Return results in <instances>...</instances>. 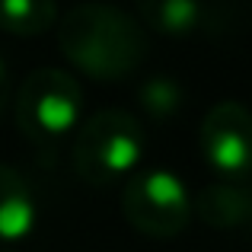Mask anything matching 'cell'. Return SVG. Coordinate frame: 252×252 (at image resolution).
Segmentation results:
<instances>
[{
    "mask_svg": "<svg viewBox=\"0 0 252 252\" xmlns=\"http://www.w3.org/2000/svg\"><path fill=\"white\" fill-rule=\"evenodd\" d=\"M61 55L93 80H122L147 58V32L112 3H77L58 19Z\"/></svg>",
    "mask_w": 252,
    "mask_h": 252,
    "instance_id": "cell-1",
    "label": "cell"
},
{
    "mask_svg": "<svg viewBox=\"0 0 252 252\" xmlns=\"http://www.w3.org/2000/svg\"><path fill=\"white\" fill-rule=\"evenodd\" d=\"M141 122L125 109H99L77 131L74 141V169L83 182L105 185L115 179H131V169L144 157Z\"/></svg>",
    "mask_w": 252,
    "mask_h": 252,
    "instance_id": "cell-2",
    "label": "cell"
},
{
    "mask_svg": "<svg viewBox=\"0 0 252 252\" xmlns=\"http://www.w3.org/2000/svg\"><path fill=\"white\" fill-rule=\"evenodd\" d=\"M83 112V90L70 70L35 67L16 90V125L35 141L70 134Z\"/></svg>",
    "mask_w": 252,
    "mask_h": 252,
    "instance_id": "cell-3",
    "label": "cell"
},
{
    "mask_svg": "<svg viewBox=\"0 0 252 252\" xmlns=\"http://www.w3.org/2000/svg\"><path fill=\"white\" fill-rule=\"evenodd\" d=\"M195 201L185 182L172 169H141L131 172L122 189V214L137 233L169 240L182 233L191 220Z\"/></svg>",
    "mask_w": 252,
    "mask_h": 252,
    "instance_id": "cell-4",
    "label": "cell"
},
{
    "mask_svg": "<svg viewBox=\"0 0 252 252\" xmlns=\"http://www.w3.org/2000/svg\"><path fill=\"white\" fill-rule=\"evenodd\" d=\"M201 157L223 182L252 176V112L243 102L223 99L211 105L198 131Z\"/></svg>",
    "mask_w": 252,
    "mask_h": 252,
    "instance_id": "cell-5",
    "label": "cell"
},
{
    "mask_svg": "<svg viewBox=\"0 0 252 252\" xmlns=\"http://www.w3.org/2000/svg\"><path fill=\"white\" fill-rule=\"evenodd\" d=\"M38 201L29 179L16 166L0 163V243L26 240L35 227Z\"/></svg>",
    "mask_w": 252,
    "mask_h": 252,
    "instance_id": "cell-6",
    "label": "cell"
},
{
    "mask_svg": "<svg viewBox=\"0 0 252 252\" xmlns=\"http://www.w3.org/2000/svg\"><path fill=\"white\" fill-rule=\"evenodd\" d=\"M195 214L214 230H233L252 220V189L243 182H211L195 195Z\"/></svg>",
    "mask_w": 252,
    "mask_h": 252,
    "instance_id": "cell-7",
    "label": "cell"
},
{
    "mask_svg": "<svg viewBox=\"0 0 252 252\" xmlns=\"http://www.w3.org/2000/svg\"><path fill=\"white\" fill-rule=\"evenodd\" d=\"M137 16L163 35H189L204 23L208 10L195 0H144L137 3Z\"/></svg>",
    "mask_w": 252,
    "mask_h": 252,
    "instance_id": "cell-8",
    "label": "cell"
},
{
    "mask_svg": "<svg viewBox=\"0 0 252 252\" xmlns=\"http://www.w3.org/2000/svg\"><path fill=\"white\" fill-rule=\"evenodd\" d=\"M58 19L61 10L51 0H0V26L13 35H42L58 29Z\"/></svg>",
    "mask_w": 252,
    "mask_h": 252,
    "instance_id": "cell-9",
    "label": "cell"
},
{
    "mask_svg": "<svg viewBox=\"0 0 252 252\" xmlns=\"http://www.w3.org/2000/svg\"><path fill=\"white\" fill-rule=\"evenodd\" d=\"M137 99H141L144 112H150L154 118H169V115H176V112L182 109L185 90L179 86L176 77H169V74H154V77H147V80L141 83Z\"/></svg>",
    "mask_w": 252,
    "mask_h": 252,
    "instance_id": "cell-10",
    "label": "cell"
},
{
    "mask_svg": "<svg viewBox=\"0 0 252 252\" xmlns=\"http://www.w3.org/2000/svg\"><path fill=\"white\" fill-rule=\"evenodd\" d=\"M6 99H10V67H6V61L0 58V112H3Z\"/></svg>",
    "mask_w": 252,
    "mask_h": 252,
    "instance_id": "cell-11",
    "label": "cell"
},
{
    "mask_svg": "<svg viewBox=\"0 0 252 252\" xmlns=\"http://www.w3.org/2000/svg\"><path fill=\"white\" fill-rule=\"evenodd\" d=\"M0 252H6V249H0Z\"/></svg>",
    "mask_w": 252,
    "mask_h": 252,
    "instance_id": "cell-12",
    "label": "cell"
}]
</instances>
